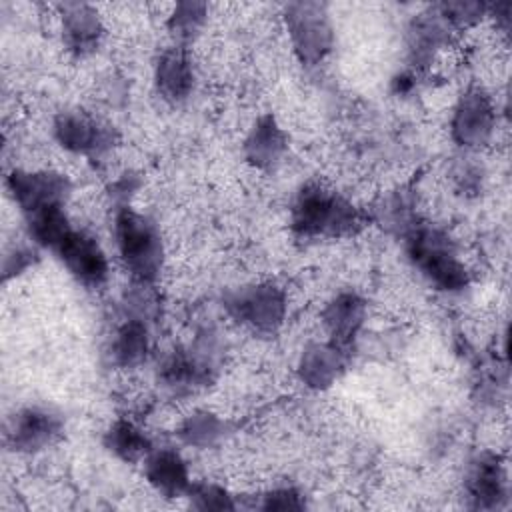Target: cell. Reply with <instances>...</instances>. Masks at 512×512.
Here are the masks:
<instances>
[{
	"instance_id": "1",
	"label": "cell",
	"mask_w": 512,
	"mask_h": 512,
	"mask_svg": "<svg viewBox=\"0 0 512 512\" xmlns=\"http://www.w3.org/2000/svg\"><path fill=\"white\" fill-rule=\"evenodd\" d=\"M290 226L302 240H336L358 234L366 226V216L338 190L306 182L294 196Z\"/></svg>"
},
{
	"instance_id": "2",
	"label": "cell",
	"mask_w": 512,
	"mask_h": 512,
	"mask_svg": "<svg viewBox=\"0 0 512 512\" xmlns=\"http://www.w3.org/2000/svg\"><path fill=\"white\" fill-rule=\"evenodd\" d=\"M114 242L134 284L152 286L164 266V242L156 222L122 204L114 212Z\"/></svg>"
},
{
	"instance_id": "3",
	"label": "cell",
	"mask_w": 512,
	"mask_h": 512,
	"mask_svg": "<svg viewBox=\"0 0 512 512\" xmlns=\"http://www.w3.org/2000/svg\"><path fill=\"white\" fill-rule=\"evenodd\" d=\"M404 240L412 266L436 290L454 294L468 288V268L460 260L454 240L444 230L430 224H416Z\"/></svg>"
},
{
	"instance_id": "4",
	"label": "cell",
	"mask_w": 512,
	"mask_h": 512,
	"mask_svg": "<svg viewBox=\"0 0 512 512\" xmlns=\"http://www.w3.org/2000/svg\"><path fill=\"white\" fill-rule=\"evenodd\" d=\"M222 306L234 322L260 336L276 334L288 312L286 292L274 282L238 286L224 294Z\"/></svg>"
},
{
	"instance_id": "5",
	"label": "cell",
	"mask_w": 512,
	"mask_h": 512,
	"mask_svg": "<svg viewBox=\"0 0 512 512\" xmlns=\"http://www.w3.org/2000/svg\"><path fill=\"white\" fill-rule=\"evenodd\" d=\"M284 24L292 50L304 66H316L330 54L334 32L326 4L290 2L284 8Z\"/></svg>"
},
{
	"instance_id": "6",
	"label": "cell",
	"mask_w": 512,
	"mask_h": 512,
	"mask_svg": "<svg viewBox=\"0 0 512 512\" xmlns=\"http://www.w3.org/2000/svg\"><path fill=\"white\" fill-rule=\"evenodd\" d=\"M214 350L212 340L204 338L188 348H178L166 354L158 366L160 384L176 394L208 386L218 372Z\"/></svg>"
},
{
	"instance_id": "7",
	"label": "cell",
	"mask_w": 512,
	"mask_h": 512,
	"mask_svg": "<svg viewBox=\"0 0 512 512\" xmlns=\"http://www.w3.org/2000/svg\"><path fill=\"white\" fill-rule=\"evenodd\" d=\"M6 188L24 216L66 206L72 194V182L56 170L14 168L6 176Z\"/></svg>"
},
{
	"instance_id": "8",
	"label": "cell",
	"mask_w": 512,
	"mask_h": 512,
	"mask_svg": "<svg viewBox=\"0 0 512 512\" xmlns=\"http://www.w3.org/2000/svg\"><path fill=\"white\" fill-rule=\"evenodd\" d=\"M52 136L66 152L90 160L104 158L118 142V134L112 126L78 110L56 114Z\"/></svg>"
},
{
	"instance_id": "9",
	"label": "cell",
	"mask_w": 512,
	"mask_h": 512,
	"mask_svg": "<svg viewBox=\"0 0 512 512\" xmlns=\"http://www.w3.org/2000/svg\"><path fill=\"white\" fill-rule=\"evenodd\" d=\"M496 128V108L482 86L466 88L450 118L452 140L462 148H480L488 144Z\"/></svg>"
},
{
	"instance_id": "10",
	"label": "cell",
	"mask_w": 512,
	"mask_h": 512,
	"mask_svg": "<svg viewBox=\"0 0 512 512\" xmlns=\"http://www.w3.org/2000/svg\"><path fill=\"white\" fill-rule=\"evenodd\" d=\"M68 274L86 288H100L108 282L110 262L100 242L78 228H72L54 250Z\"/></svg>"
},
{
	"instance_id": "11",
	"label": "cell",
	"mask_w": 512,
	"mask_h": 512,
	"mask_svg": "<svg viewBox=\"0 0 512 512\" xmlns=\"http://www.w3.org/2000/svg\"><path fill=\"white\" fill-rule=\"evenodd\" d=\"M64 432L62 416L46 406L20 408L8 422L6 444L18 454H36L52 446Z\"/></svg>"
},
{
	"instance_id": "12",
	"label": "cell",
	"mask_w": 512,
	"mask_h": 512,
	"mask_svg": "<svg viewBox=\"0 0 512 512\" xmlns=\"http://www.w3.org/2000/svg\"><path fill=\"white\" fill-rule=\"evenodd\" d=\"M464 494L474 510H498L508 504V476L496 452L484 450L470 460L464 476Z\"/></svg>"
},
{
	"instance_id": "13",
	"label": "cell",
	"mask_w": 512,
	"mask_h": 512,
	"mask_svg": "<svg viewBox=\"0 0 512 512\" xmlns=\"http://www.w3.org/2000/svg\"><path fill=\"white\" fill-rule=\"evenodd\" d=\"M348 350L328 342H310L304 346L298 358V378L310 390H328L334 386L346 370Z\"/></svg>"
},
{
	"instance_id": "14",
	"label": "cell",
	"mask_w": 512,
	"mask_h": 512,
	"mask_svg": "<svg viewBox=\"0 0 512 512\" xmlns=\"http://www.w3.org/2000/svg\"><path fill=\"white\" fill-rule=\"evenodd\" d=\"M58 10L66 50L76 58L94 54L104 36V26L98 12L86 2H64L58 6Z\"/></svg>"
},
{
	"instance_id": "15",
	"label": "cell",
	"mask_w": 512,
	"mask_h": 512,
	"mask_svg": "<svg viewBox=\"0 0 512 512\" xmlns=\"http://www.w3.org/2000/svg\"><path fill=\"white\" fill-rule=\"evenodd\" d=\"M144 478L164 498H184L192 484L184 456L170 446L152 448L144 458Z\"/></svg>"
},
{
	"instance_id": "16",
	"label": "cell",
	"mask_w": 512,
	"mask_h": 512,
	"mask_svg": "<svg viewBox=\"0 0 512 512\" xmlns=\"http://www.w3.org/2000/svg\"><path fill=\"white\" fill-rule=\"evenodd\" d=\"M366 312V300L354 290H344L326 302L320 316L330 340L348 350L364 326Z\"/></svg>"
},
{
	"instance_id": "17",
	"label": "cell",
	"mask_w": 512,
	"mask_h": 512,
	"mask_svg": "<svg viewBox=\"0 0 512 512\" xmlns=\"http://www.w3.org/2000/svg\"><path fill=\"white\" fill-rule=\"evenodd\" d=\"M196 74L192 60L186 52L184 46H172L164 50L154 68V84L158 94L170 102V104H180L188 100V96L194 90Z\"/></svg>"
},
{
	"instance_id": "18",
	"label": "cell",
	"mask_w": 512,
	"mask_h": 512,
	"mask_svg": "<svg viewBox=\"0 0 512 512\" xmlns=\"http://www.w3.org/2000/svg\"><path fill=\"white\" fill-rule=\"evenodd\" d=\"M288 150V136L272 114H262L244 138L242 154L258 170H272Z\"/></svg>"
},
{
	"instance_id": "19",
	"label": "cell",
	"mask_w": 512,
	"mask_h": 512,
	"mask_svg": "<svg viewBox=\"0 0 512 512\" xmlns=\"http://www.w3.org/2000/svg\"><path fill=\"white\" fill-rule=\"evenodd\" d=\"M450 26L442 20L438 10H430L424 14H418L406 34L408 42V56L414 68H426L432 64L438 50H442L448 44Z\"/></svg>"
},
{
	"instance_id": "20",
	"label": "cell",
	"mask_w": 512,
	"mask_h": 512,
	"mask_svg": "<svg viewBox=\"0 0 512 512\" xmlns=\"http://www.w3.org/2000/svg\"><path fill=\"white\" fill-rule=\"evenodd\" d=\"M150 352V328L146 318L130 316L114 332L110 342V358L118 368L140 366Z\"/></svg>"
},
{
	"instance_id": "21",
	"label": "cell",
	"mask_w": 512,
	"mask_h": 512,
	"mask_svg": "<svg viewBox=\"0 0 512 512\" xmlns=\"http://www.w3.org/2000/svg\"><path fill=\"white\" fill-rule=\"evenodd\" d=\"M102 442L112 456L126 464L144 462V458L154 448L148 434L128 418L112 420L102 436Z\"/></svg>"
},
{
	"instance_id": "22",
	"label": "cell",
	"mask_w": 512,
	"mask_h": 512,
	"mask_svg": "<svg viewBox=\"0 0 512 512\" xmlns=\"http://www.w3.org/2000/svg\"><path fill=\"white\" fill-rule=\"evenodd\" d=\"M230 432H232L230 422H226L224 418L208 410L192 412L178 426V438L182 440V444L198 450H208L218 446L220 442L226 440Z\"/></svg>"
},
{
	"instance_id": "23",
	"label": "cell",
	"mask_w": 512,
	"mask_h": 512,
	"mask_svg": "<svg viewBox=\"0 0 512 512\" xmlns=\"http://www.w3.org/2000/svg\"><path fill=\"white\" fill-rule=\"evenodd\" d=\"M24 218H26V228H28L32 242L50 252H54L58 248V244L66 238V234L74 228L70 224V218H68L64 206L40 210L36 214L24 216Z\"/></svg>"
},
{
	"instance_id": "24",
	"label": "cell",
	"mask_w": 512,
	"mask_h": 512,
	"mask_svg": "<svg viewBox=\"0 0 512 512\" xmlns=\"http://www.w3.org/2000/svg\"><path fill=\"white\" fill-rule=\"evenodd\" d=\"M206 12L208 6L204 2H178L172 10V14L168 16V30L176 42V46H184L190 44L202 30L204 22H206Z\"/></svg>"
},
{
	"instance_id": "25",
	"label": "cell",
	"mask_w": 512,
	"mask_h": 512,
	"mask_svg": "<svg viewBox=\"0 0 512 512\" xmlns=\"http://www.w3.org/2000/svg\"><path fill=\"white\" fill-rule=\"evenodd\" d=\"M196 510H236L238 502L224 486L214 482H192L186 496Z\"/></svg>"
},
{
	"instance_id": "26",
	"label": "cell",
	"mask_w": 512,
	"mask_h": 512,
	"mask_svg": "<svg viewBox=\"0 0 512 512\" xmlns=\"http://www.w3.org/2000/svg\"><path fill=\"white\" fill-rule=\"evenodd\" d=\"M378 212H380L382 226H386L390 232H396L402 236H406L418 224V218H416L410 202L398 194L388 198L382 204V208H378Z\"/></svg>"
},
{
	"instance_id": "27",
	"label": "cell",
	"mask_w": 512,
	"mask_h": 512,
	"mask_svg": "<svg viewBox=\"0 0 512 512\" xmlns=\"http://www.w3.org/2000/svg\"><path fill=\"white\" fill-rule=\"evenodd\" d=\"M438 14L450 28H466L476 24L488 12V4L472 2V0H456V2H442L436 6Z\"/></svg>"
},
{
	"instance_id": "28",
	"label": "cell",
	"mask_w": 512,
	"mask_h": 512,
	"mask_svg": "<svg viewBox=\"0 0 512 512\" xmlns=\"http://www.w3.org/2000/svg\"><path fill=\"white\" fill-rule=\"evenodd\" d=\"M260 510L268 512H288V510H304L306 496L294 486H276L260 494Z\"/></svg>"
},
{
	"instance_id": "29",
	"label": "cell",
	"mask_w": 512,
	"mask_h": 512,
	"mask_svg": "<svg viewBox=\"0 0 512 512\" xmlns=\"http://www.w3.org/2000/svg\"><path fill=\"white\" fill-rule=\"evenodd\" d=\"M38 262V252L36 248L30 246H14L2 262V274L4 280H10L14 276H20L22 272H26L28 268H32Z\"/></svg>"
},
{
	"instance_id": "30",
	"label": "cell",
	"mask_w": 512,
	"mask_h": 512,
	"mask_svg": "<svg viewBox=\"0 0 512 512\" xmlns=\"http://www.w3.org/2000/svg\"><path fill=\"white\" fill-rule=\"evenodd\" d=\"M416 86V74L412 70H402L392 78V92L396 96H408Z\"/></svg>"
}]
</instances>
